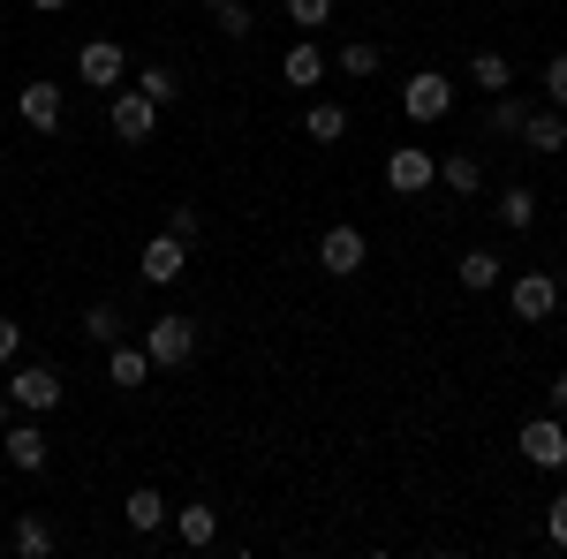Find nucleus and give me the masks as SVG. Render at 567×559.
Returning a JSON list of instances; mask_svg holds the SVG:
<instances>
[{"instance_id": "35", "label": "nucleus", "mask_w": 567, "mask_h": 559, "mask_svg": "<svg viewBox=\"0 0 567 559\" xmlns=\"http://www.w3.org/2000/svg\"><path fill=\"white\" fill-rule=\"evenodd\" d=\"M31 8H39V15H61V8H69V0H31Z\"/></svg>"}, {"instance_id": "32", "label": "nucleus", "mask_w": 567, "mask_h": 559, "mask_svg": "<svg viewBox=\"0 0 567 559\" xmlns=\"http://www.w3.org/2000/svg\"><path fill=\"white\" fill-rule=\"evenodd\" d=\"M16 355H23V325H16V318H0V371H8Z\"/></svg>"}, {"instance_id": "28", "label": "nucleus", "mask_w": 567, "mask_h": 559, "mask_svg": "<svg viewBox=\"0 0 567 559\" xmlns=\"http://www.w3.org/2000/svg\"><path fill=\"white\" fill-rule=\"evenodd\" d=\"M213 23H219V31H227V39H250V31H258L243 0H219V8H213Z\"/></svg>"}, {"instance_id": "4", "label": "nucleus", "mask_w": 567, "mask_h": 559, "mask_svg": "<svg viewBox=\"0 0 567 559\" xmlns=\"http://www.w3.org/2000/svg\"><path fill=\"white\" fill-rule=\"evenodd\" d=\"M144 355H152V371L189 363V355H197V325H189V318H175V310H167V318H152V325H144Z\"/></svg>"}, {"instance_id": "8", "label": "nucleus", "mask_w": 567, "mask_h": 559, "mask_svg": "<svg viewBox=\"0 0 567 559\" xmlns=\"http://www.w3.org/2000/svg\"><path fill=\"white\" fill-rule=\"evenodd\" d=\"M432 182H439V159L424 152V144H401V152L386 159V189L393 197H424Z\"/></svg>"}, {"instance_id": "5", "label": "nucleus", "mask_w": 567, "mask_h": 559, "mask_svg": "<svg viewBox=\"0 0 567 559\" xmlns=\"http://www.w3.org/2000/svg\"><path fill=\"white\" fill-rule=\"evenodd\" d=\"M515 446H523V462H537V469H567V416H529L523 431H515Z\"/></svg>"}, {"instance_id": "18", "label": "nucleus", "mask_w": 567, "mask_h": 559, "mask_svg": "<svg viewBox=\"0 0 567 559\" xmlns=\"http://www.w3.org/2000/svg\"><path fill=\"white\" fill-rule=\"evenodd\" d=\"M122 515H130V529H136V537H152V529L167 521V499H159L152 484H136L130 499H122Z\"/></svg>"}, {"instance_id": "3", "label": "nucleus", "mask_w": 567, "mask_h": 559, "mask_svg": "<svg viewBox=\"0 0 567 559\" xmlns=\"http://www.w3.org/2000/svg\"><path fill=\"white\" fill-rule=\"evenodd\" d=\"M106 130L122 136V144H152V130H159V106H152L136 84L106 91Z\"/></svg>"}, {"instance_id": "2", "label": "nucleus", "mask_w": 567, "mask_h": 559, "mask_svg": "<svg viewBox=\"0 0 567 559\" xmlns=\"http://www.w3.org/2000/svg\"><path fill=\"white\" fill-rule=\"evenodd\" d=\"M0 386H8V401H16V408H31V416H53V408H61V379H53L45 363H23V355H16Z\"/></svg>"}, {"instance_id": "16", "label": "nucleus", "mask_w": 567, "mask_h": 559, "mask_svg": "<svg viewBox=\"0 0 567 559\" xmlns=\"http://www.w3.org/2000/svg\"><path fill=\"white\" fill-rule=\"evenodd\" d=\"M280 76H288V84H296V91L326 84V53H318V45H310V39H296V45H288V53H280Z\"/></svg>"}, {"instance_id": "23", "label": "nucleus", "mask_w": 567, "mask_h": 559, "mask_svg": "<svg viewBox=\"0 0 567 559\" xmlns=\"http://www.w3.org/2000/svg\"><path fill=\"white\" fill-rule=\"evenodd\" d=\"M529 122V106L515 99V91H492V136H523Z\"/></svg>"}, {"instance_id": "6", "label": "nucleus", "mask_w": 567, "mask_h": 559, "mask_svg": "<svg viewBox=\"0 0 567 559\" xmlns=\"http://www.w3.org/2000/svg\"><path fill=\"white\" fill-rule=\"evenodd\" d=\"M446 106H454V76H439V69H416L401 84V114L409 122H446Z\"/></svg>"}, {"instance_id": "36", "label": "nucleus", "mask_w": 567, "mask_h": 559, "mask_svg": "<svg viewBox=\"0 0 567 559\" xmlns=\"http://www.w3.org/2000/svg\"><path fill=\"white\" fill-rule=\"evenodd\" d=\"M8 408H16V401H8V386H0V431H8Z\"/></svg>"}, {"instance_id": "19", "label": "nucleus", "mask_w": 567, "mask_h": 559, "mask_svg": "<svg viewBox=\"0 0 567 559\" xmlns=\"http://www.w3.org/2000/svg\"><path fill=\"white\" fill-rule=\"evenodd\" d=\"M454 280H462L470 296H484V288H499V280H507V265L492 258V250H470V258L454 265Z\"/></svg>"}, {"instance_id": "33", "label": "nucleus", "mask_w": 567, "mask_h": 559, "mask_svg": "<svg viewBox=\"0 0 567 559\" xmlns=\"http://www.w3.org/2000/svg\"><path fill=\"white\" fill-rule=\"evenodd\" d=\"M545 537H553V545H560V552H567V491H560V499H553V507H545Z\"/></svg>"}, {"instance_id": "15", "label": "nucleus", "mask_w": 567, "mask_h": 559, "mask_svg": "<svg viewBox=\"0 0 567 559\" xmlns=\"http://www.w3.org/2000/svg\"><path fill=\"white\" fill-rule=\"evenodd\" d=\"M0 446H8V462L31 476V469H45V431L39 424H8L0 431Z\"/></svg>"}, {"instance_id": "24", "label": "nucleus", "mask_w": 567, "mask_h": 559, "mask_svg": "<svg viewBox=\"0 0 567 559\" xmlns=\"http://www.w3.org/2000/svg\"><path fill=\"white\" fill-rule=\"evenodd\" d=\"M84 341H99V348L122 341V310H114V302H91L84 310Z\"/></svg>"}, {"instance_id": "10", "label": "nucleus", "mask_w": 567, "mask_h": 559, "mask_svg": "<svg viewBox=\"0 0 567 559\" xmlns=\"http://www.w3.org/2000/svg\"><path fill=\"white\" fill-rule=\"evenodd\" d=\"M122 69H130V61H122V45H114V39H84V53H76V76H84V84L122 91Z\"/></svg>"}, {"instance_id": "29", "label": "nucleus", "mask_w": 567, "mask_h": 559, "mask_svg": "<svg viewBox=\"0 0 567 559\" xmlns=\"http://www.w3.org/2000/svg\"><path fill=\"white\" fill-rule=\"evenodd\" d=\"M288 23H303V31L333 23V0H288Z\"/></svg>"}, {"instance_id": "34", "label": "nucleus", "mask_w": 567, "mask_h": 559, "mask_svg": "<svg viewBox=\"0 0 567 559\" xmlns=\"http://www.w3.org/2000/svg\"><path fill=\"white\" fill-rule=\"evenodd\" d=\"M545 408H553V416H567V371L553 379V386H545Z\"/></svg>"}, {"instance_id": "30", "label": "nucleus", "mask_w": 567, "mask_h": 559, "mask_svg": "<svg viewBox=\"0 0 567 559\" xmlns=\"http://www.w3.org/2000/svg\"><path fill=\"white\" fill-rule=\"evenodd\" d=\"M545 99L567 114V53H553V61H545Z\"/></svg>"}, {"instance_id": "12", "label": "nucleus", "mask_w": 567, "mask_h": 559, "mask_svg": "<svg viewBox=\"0 0 567 559\" xmlns=\"http://www.w3.org/2000/svg\"><path fill=\"white\" fill-rule=\"evenodd\" d=\"M106 379H114L122 393L144 386V379H152V355H144V341H114V348H106Z\"/></svg>"}, {"instance_id": "7", "label": "nucleus", "mask_w": 567, "mask_h": 559, "mask_svg": "<svg viewBox=\"0 0 567 559\" xmlns=\"http://www.w3.org/2000/svg\"><path fill=\"white\" fill-rule=\"evenodd\" d=\"M363 258H371L363 227H326V235H318V265H326L333 280H355V272H363Z\"/></svg>"}, {"instance_id": "13", "label": "nucleus", "mask_w": 567, "mask_h": 559, "mask_svg": "<svg viewBox=\"0 0 567 559\" xmlns=\"http://www.w3.org/2000/svg\"><path fill=\"white\" fill-rule=\"evenodd\" d=\"M523 144H529V152H545V159L567 152V114H560V106H537V114L523 122Z\"/></svg>"}, {"instance_id": "22", "label": "nucleus", "mask_w": 567, "mask_h": 559, "mask_svg": "<svg viewBox=\"0 0 567 559\" xmlns=\"http://www.w3.org/2000/svg\"><path fill=\"white\" fill-rule=\"evenodd\" d=\"M16 552L23 559H53V529H45V515H16Z\"/></svg>"}, {"instance_id": "37", "label": "nucleus", "mask_w": 567, "mask_h": 559, "mask_svg": "<svg viewBox=\"0 0 567 559\" xmlns=\"http://www.w3.org/2000/svg\"><path fill=\"white\" fill-rule=\"evenodd\" d=\"M205 8H219V0H205Z\"/></svg>"}, {"instance_id": "20", "label": "nucleus", "mask_w": 567, "mask_h": 559, "mask_svg": "<svg viewBox=\"0 0 567 559\" xmlns=\"http://www.w3.org/2000/svg\"><path fill=\"white\" fill-rule=\"evenodd\" d=\"M492 213L507 219L515 235H529V227H537V189H523V182H515V189H499V205H492Z\"/></svg>"}, {"instance_id": "17", "label": "nucleus", "mask_w": 567, "mask_h": 559, "mask_svg": "<svg viewBox=\"0 0 567 559\" xmlns=\"http://www.w3.org/2000/svg\"><path fill=\"white\" fill-rule=\"evenodd\" d=\"M439 182H446L454 197H477L484 189V159L477 152H446V159H439Z\"/></svg>"}, {"instance_id": "31", "label": "nucleus", "mask_w": 567, "mask_h": 559, "mask_svg": "<svg viewBox=\"0 0 567 559\" xmlns=\"http://www.w3.org/2000/svg\"><path fill=\"white\" fill-rule=\"evenodd\" d=\"M197 227H205V219H197V205H167V235H182V242H197Z\"/></svg>"}, {"instance_id": "1", "label": "nucleus", "mask_w": 567, "mask_h": 559, "mask_svg": "<svg viewBox=\"0 0 567 559\" xmlns=\"http://www.w3.org/2000/svg\"><path fill=\"white\" fill-rule=\"evenodd\" d=\"M507 310H515L523 325H545V318L560 310V280H553L545 265H529V272H515V280H507Z\"/></svg>"}, {"instance_id": "21", "label": "nucleus", "mask_w": 567, "mask_h": 559, "mask_svg": "<svg viewBox=\"0 0 567 559\" xmlns=\"http://www.w3.org/2000/svg\"><path fill=\"white\" fill-rule=\"evenodd\" d=\"M136 91H144L152 106H175V99H182V76L167 69V61H152V69H136Z\"/></svg>"}, {"instance_id": "14", "label": "nucleus", "mask_w": 567, "mask_h": 559, "mask_svg": "<svg viewBox=\"0 0 567 559\" xmlns=\"http://www.w3.org/2000/svg\"><path fill=\"white\" fill-rule=\"evenodd\" d=\"M303 136H310V144H341V136H349V106L310 99V106H303Z\"/></svg>"}, {"instance_id": "27", "label": "nucleus", "mask_w": 567, "mask_h": 559, "mask_svg": "<svg viewBox=\"0 0 567 559\" xmlns=\"http://www.w3.org/2000/svg\"><path fill=\"white\" fill-rule=\"evenodd\" d=\"M341 76H355V84H363V76H379V45H371V39L341 45Z\"/></svg>"}, {"instance_id": "26", "label": "nucleus", "mask_w": 567, "mask_h": 559, "mask_svg": "<svg viewBox=\"0 0 567 559\" xmlns=\"http://www.w3.org/2000/svg\"><path fill=\"white\" fill-rule=\"evenodd\" d=\"M470 84H484V91H515V69H507V53H477V61H470Z\"/></svg>"}, {"instance_id": "25", "label": "nucleus", "mask_w": 567, "mask_h": 559, "mask_svg": "<svg viewBox=\"0 0 567 559\" xmlns=\"http://www.w3.org/2000/svg\"><path fill=\"white\" fill-rule=\"evenodd\" d=\"M213 537H219V515H213V507H182V545H189V552H205Z\"/></svg>"}, {"instance_id": "11", "label": "nucleus", "mask_w": 567, "mask_h": 559, "mask_svg": "<svg viewBox=\"0 0 567 559\" xmlns=\"http://www.w3.org/2000/svg\"><path fill=\"white\" fill-rule=\"evenodd\" d=\"M16 114H23V130L53 136L61 130V84H23L16 91Z\"/></svg>"}, {"instance_id": "9", "label": "nucleus", "mask_w": 567, "mask_h": 559, "mask_svg": "<svg viewBox=\"0 0 567 559\" xmlns=\"http://www.w3.org/2000/svg\"><path fill=\"white\" fill-rule=\"evenodd\" d=\"M182 265H189V242H182V235H152V242H144V258H136V272H144L152 288H175Z\"/></svg>"}]
</instances>
